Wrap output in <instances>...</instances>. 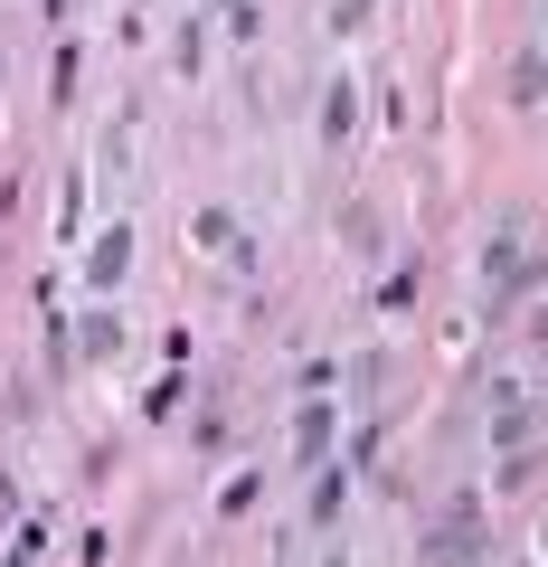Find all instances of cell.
<instances>
[{
  "label": "cell",
  "instance_id": "5b68a950",
  "mask_svg": "<svg viewBox=\"0 0 548 567\" xmlns=\"http://www.w3.org/2000/svg\"><path fill=\"white\" fill-rule=\"evenodd\" d=\"M341 492H350L341 473H322V483H312V520H322V529H331V511H341Z\"/></svg>",
  "mask_w": 548,
  "mask_h": 567
},
{
  "label": "cell",
  "instance_id": "7a4b0ae2",
  "mask_svg": "<svg viewBox=\"0 0 548 567\" xmlns=\"http://www.w3.org/2000/svg\"><path fill=\"white\" fill-rule=\"evenodd\" d=\"M114 350H123V322H114V312H95V322H85V360H114Z\"/></svg>",
  "mask_w": 548,
  "mask_h": 567
},
{
  "label": "cell",
  "instance_id": "3957f363",
  "mask_svg": "<svg viewBox=\"0 0 548 567\" xmlns=\"http://www.w3.org/2000/svg\"><path fill=\"white\" fill-rule=\"evenodd\" d=\"M123 256H133V237H123V227H114V237L95 246V265H85V275H95V284H114V275H123Z\"/></svg>",
  "mask_w": 548,
  "mask_h": 567
},
{
  "label": "cell",
  "instance_id": "6da1fadb",
  "mask_svg": "<svg viewBox=\"0 0 548 567\" xmlns=\"http://www.w3.org/2000/svg\"><path fill=\"white\" fill-rule=\"evenodd\" d=\"M483 539V502H445V520H435V539H426V558L435 567H464V548Z\"/></svg>",
  "mask_w": 548,
  "mask_h": 567
},
{
  "label": "cell",
  "instance_id": "277c9868",
  "mask_svg": "<svg viewBox=\"0 0 548 567\" xmlns=\"http://www.w3.org/2000/svg\"><path fill=\"white\" fill-rule=\"evenodd\" d=\"M322 133H331V142L350 133V85H341V76H331V95H322Z\"/></svg>",
  "mask_w": 548,
  "mask_h": 567
}]
</instances>
